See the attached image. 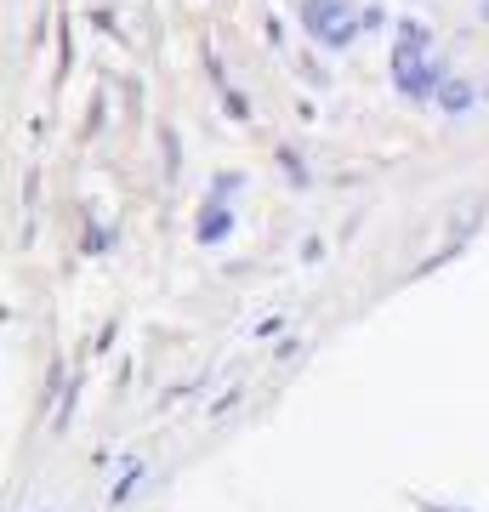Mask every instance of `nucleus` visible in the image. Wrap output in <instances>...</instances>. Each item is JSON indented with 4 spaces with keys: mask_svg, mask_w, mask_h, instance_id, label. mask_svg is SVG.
Returning <instances> with one entry per match:
<instances>
[{
    "mask_svg": "<svg viewBox=\"0 0 489 512\" xmlns=\"http://www.w3.org/2000/svg\"><path fill=\"white\" fill-rule=\"evenodd\" d=\"M279 165H285V177H290V183H308V165L296 160L290 148H279Z\"/></svg>",
    "mask_w": 489,
    "mask_h": 512,
    "instance_id": "423d86ee",
    "label": "nucleus"
},
{
    "mask_svg": "<svg viewBox=\"0 0 489 512\" xmlns=\"http://www.w3.org/2000/svg\"><path fill=\"white\" fill-rule=\"evenodd\" d=\"M194 234H200V245H222V239L234 234V211H228V200H205Z\"/></svg>",
    "mask_w": 489,
    "mask_h": 512,
    "instance_id": "20e7f679",
    "label": "nucleus"
},
{
    "mask_svg": "<svg viewBox=\"0 0 489 512\" xmlns=\"http://www.w3.org/2000/svg\"><path fill=\"white\" fill-rule=\"evenodd\" d=\"M222 109L234 114V120H251V103H245L239 92H222Z\"/></svg>",
    "mask_w": 489,
    "mask_h": 512,
    "instance_id": "0eeeda50",
    "label": "nucleus"
},
{
    "mask_svg": "<svg viewBox=\"0 0 489 512\" xmlns=\"http://www.w3.org/2000/svg\"><path fill=\"white\" fill-rule=\"evenodd\" d=\"M399 46H416V52H427V46H433V29H427V23H416V18H404V23H399Z\"/></svg>",
    "mask_w": 489,
    "mask_h": 512,
    "instance_id": "39448f33",
    "label": "nucleus"
},
{
    "mask_svg": "<svg viewBox=\"0 0 489 512\" xmlns=\"http://www.w3.org/2000/svg\"><path fill=\"white\" fill-rule=\"evenodd\" d=\"M438 114H450V120H461V114L472 109V103H478V86H472L467 74H450V80H444V86H438Z\"/></svg>",
    "mask_w": 489,
    "mask_h": 512,
    "instance_id": "7ed1b4c3",
    "label": "nucleus"
},
{
    "mask_svg": "<svg viewBox=\"0 0 489 512\" xmlns=\"http://www.w3.org/2000/svg\"><path fill=\"white\" fill-rule=\"evenodd\" d=\"M478 18H484V23H489V0H478Z\"/></svg>",
    "mask_w": 489,
    "mask_h": 512,
    "instance_id": "6e6552de",
    "label": "nucleus"
},
{
    "mask_svg": "<svg viewBox=\"0 0 489 512\" xmlns=\"http://www.w3.org/2000/svg\"><path fill=\"white\" fill-rule=\"evenodd\" d=\"M450 80V69L444 63H433L427 52H416V46H393V86H399L410 103H427V97H438V86Z\"/></svg>",
    "mask_w": 489,
    "mask_h": 512,
    "instance_id": "f257e3e1",
    "label": "nucleus"
},
{
    "mask_svg": "<svg viewBox=\"0 0 489 512\" xmlns=\"http://www.w3.org/2000/svg\"><path fill=\"white\" fill-rule=\"evenodd\" d=\"M302 29H308L319 46H347L364 23L353 18V6H347V0H302Z\"/></svg>",
    "mask_w": 489,
    "mask_h": 512,
    "instance_id": "f03ea898",
    "label": "nucleus"
},
{
    "mask_svg": "<svg viewBox=\"0 0 489 512\" xmlns=\"http://www.w3.org/2000/svg\"><path fill=\"white\" fill-rule=\"evenodd\" d=\"M427 512H450V507H427Z\"/></svg>",
    "mask_w": 489,
    "mask_h": 512,
    "instance_id": "1a4fd4ad",
    "label": "nucleus"
}]
</instances>
